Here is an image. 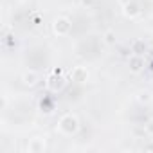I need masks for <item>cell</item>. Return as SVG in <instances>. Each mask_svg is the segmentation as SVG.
<instances>
[{"label":"cell","mask_w":153,"mask_h":153,"mask_svg":"<svg viewBox=\"0 0 153 153\" xmlns=\"http://www.w3.org/2000/svg\"><path fill=\"white\" fill-rule=\"evenodd\" d=\"M78 128H79V123H78V119H76L74 115H65L59 121V130L63 133H67V135L76 133V131H78Z\"/></svg>","instance_id":"cell-1"},{"label":"cell","mask_w":153,"mask_h":153,"mask_svg":"<svg viewBox=\"0 0 153 153\" xmlns=\"http://www.w3.org/2000/svg\"><path fill=\"white\" fill-rule=\"evenodd\" d=\"M54 31H56L58 34H67V33L70 31V22H68L67 18H58V20L54 22Z\"/></svg>","instance_id":"cell-2"},{"label":"cell","mask_w":153,"mask_h":153,"mask_svg":"<svg viewBox=\"0 0 153 153\" xmlns=\"http://www.w3.org/2000/svg\"><path fill=\"white\" fill-rule=\"evenodd\" d=\"M72 79L78 81V83H85L88 79V72L83 67H78V68H74V72H72Z\"/></svg>","instance_id":"cell-3"},{"label":"cell","mask_w":153,"mask_h":153,"mask_svg":"<svg viewBox=\"0 0 153 153\" xmlns=\"http://www.w3.org/2000/svg\"><path fill=\"white\" fill-rule=\"evenodd\" d=\"M124 15H126V16H137V15H140V9H139L137 4L130 2V4L124 6Z\"/></svg>","instance_id":"cell-4"},{"label":"cell","mask_w":153,"mask_h":153,"mask_svg":"<svg viewBox=\"0 0 153 153\" xmlns=\"http://www.w3.org/2000/svg\"><path fill=\"white\" fill-rule=\"evenodd\" d=\"M36 81H38V76H36L34 72H29V74H25V76H24V83H25V85H29V87L36 85Z\"/></svg>","instance_id":"cell-5"},{"label":"cell","mask_w":153,"mask_h":153,"mask_svg":"<svg viewBox=\"0 0 153 153\" xmlns=\"http://www.w3.org/2000/svg\"><path fill=\"white\" fill-rule=\"evenodd\" d=\"M130 67H131V70H133V72H139V70H140V67H142V59H140L139 56H133V58H131V61H130Z\"/></svg>","instance_id":"cell-6"},{"label":"cell","mask_w":153,"mask_h":153,"mask_svg":"<svg viewBox=\"0 0 153 153\" xmlns=\"http://www.w3.org/2000/svg\"><path fill=\"white\" fill-rule=\"evenodd\" d=\"M43 148H45V144H43L40 139H33V146H29L31 151H40V149H43Z\"/></svg>","instance_id":"cell-7"},{"label":"cell","mask_w":153,"mask_h":153,"mask_svg":"<svg viewBox=\"0 0 153 153\" xmlns=\"http://www.w3.org/2000/svg\"><path fill=\"white\" fill-rule=\"evenodd\" d=\"M144 49H146V47H144V43H142V42H137V43L133 45V52H135L137 56H140V54L144 52Z\"/></svg>","instance_id":"cell-8"},{"label":"cell","mask_w":153,"mask_h":153,"mask_svg":"<svg viewBox=\"0 0 153 153\" xmlns=\"http://www.w3.org/2000/svg\"><path fill=\"white\" fill-rule=\"evenodd\" d=\"M105 42H106L108 45H112V43H115V34H114L112 31H108V33L105 34Z\"/></svg>","instance_id":"cell-9"},{"label":"cell","mask_w":153,"mask_h":153,"mask_svg":"<svg viewBox=\"0 0 153 153\" xmlns=\"http://www.w3.org/2000/svg\"><path fill=\"white\" fill-rule=\"evenodd\" d=\"M139 99H140V101H148V99H149V94H148V92H144V94H140V97H139Z\"/></svg>","instance_id":"cell-10"}]
</instances>
